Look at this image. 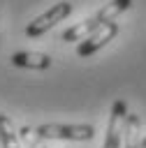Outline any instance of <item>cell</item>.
Returning <instances> with one entry per match:
<instances>
[{"label": "cell", "instance_id": "5b68a950", "mask_svg": "<svg viewBox=\"0 0 146 148\" xmlns=\"http://www.w3.org/2000/svg\"><path fill=\"white\" fill-rule=\"evenodd\" d=\"M116 35H118V23L111 21V23L97 28V30H95L93 35H88L86 39H81L79 46H76V53H79L81 58H88V56H93L95 51H100L102 46H107Z\"/></svg>", "mask_w": 146, "mask_h": 148}, {"label": "cell", "instance_id": "6da1fadb", "mask_svg": "<svg viewBox=\"0 0 146 148\" xmlns=\"http://www.w3.org/2000/svg\"><path fill=\"white\" fill-rule=\"evenodd\" d=\"M130 5H132V0H111V2H107L102 9H97L90 18H86V21H81V23L67 28L60 39H65V42H81V39H86L88 35H93L97 28H102V25L116 21Z\"/></svg>", "mask_w": 146, "mask_h": 148}, {"label": "cell", "instance_id": "3957f363", "mask_svg": "<svg viewBox=\"0 0 146 148\" xmlns=\"http://www.w3.org/2000/svg\"><path fill=\"white\" fill-rule=\"evenodd\" d=\"M72 14V2H56L53 7H49L44 14H39L35 21H30L28 23V28H25V37L28 39H37V37H42L46 30H51L56 23H60V21H65L67 16Z\"/></svg>", "mask_w": 146, "mask_h": 148}, {"label": "cell", "instance_id": "7a4b0ae2", "mask_svg": "<svg viewBox=\"0 0 146 148\" xmlns=\"http://www.w3.org/2000/svg\"><path fill=\"white\" fill-rule=\"evenodd\" d=\"M37 139H56V141H90L95 136L93 125H58V123H49V125H39L35 130Z\"/></svg>", "mask_w": 146, "mask_h": 148}, {"label": "cell", "instance_id": "52a82bcc", "mask_svg": "<svg viewBox=\"0 0 146 148\" xmlns=\"http://www.w3.org/2000/svg\"><path fill=\"white\" fill-rule=\"evenodd\" d=\"M0 146H2V148H21L19 134H16V130H14L12 118H7V116H2V113H0Z\"/></svg>", "mask_w": 146, "mask_h": 148}, {"label": "cell", "instance_id": "277c9868", "mask_svg": "<svg viewBox=\"0 0 146 148\" xmlns=\"http://www.w3.org/2000/svg\"><path fill=\"white\" fill-rule=\"evenodd\" d=\"M125 120H127V104H125V99H116L111 104V113H109V123H107V136H104L102 148H121Z\"/></svg>", "mask_w": 146, "mask_h": 148}, {"label": "cell", "instance_id": "8992f818", "mask_svg": "<svg viewBox=\"0 0 146 148\" xmlns=\"http://www.w3.org/2000/svg\"><path fill=\"white\" fill-rule=\"evenodd\" d=\"M9 60H12V65L25 67V69H49L51 67V56L37 53V51H16Z\"/></svg>", "mask_w": 146, "mask_h": 148}, {"label": "cell", "instance_id": "ba28073f", "mask_svg": "<svg viewBox=\"0 0 146 148\" xmlns=\"http://www.w3.org/2000/svg\"><path fill=\"white\" fill-rule=\"evenodd\" d=\"M139 118L137 116H127L125 120V148H141V136H139Z\"/></svg>", "mask_w": 146, "mask_h": 148}]
</instances>
